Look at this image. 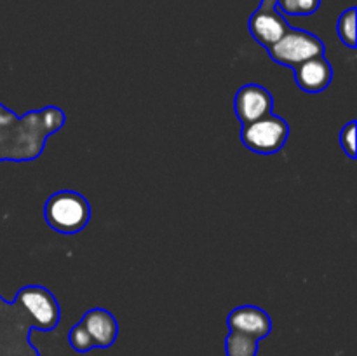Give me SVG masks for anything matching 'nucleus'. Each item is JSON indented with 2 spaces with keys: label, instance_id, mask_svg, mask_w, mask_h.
Wrapping results in <instances>:
<instances>
[{
  "label": "nucleus",
  "instance_id": "1",
  "mask_svg": "<svg viewBox=\"0 0 357 356\" xmlns=\"http://www.w3.org/2000/svg\"><path fill=\"white\" fill-rule=\"evenodd\" d=\"M61 108L49 105L17 117L0 103V163H28L42 156L47 138L65 126Z\"/></svg>",
  "mask_w": 357,
  "mask_h": 356
},
{
  "label": "nucleus",
  "instance_id": "2",
  "mask_svg": "<svg viewBox=\"0 0 357 356\" xmlns=\"http://www.w3.org/2000/svg\"><path fill=\"white\" fill-rule=\"evenodd\" d=\"M33 328V316L17 297L7 302L0 295V356H40L30 342Z\"/></svg>",
  "mask_w": 357,
  "mask_h": 356
},
{
  "label": "nucleus",
  "instance_id": "3",
  "mask_svg": "<svg viewBox=\"0 0 357 356\" xmlns=\"http://www.w3.org/2000/svg\"><path fill=\"white\" fill-rule=\"evenodd\" d=\"M45 223L56 232L73 236L91 220V205L75 191H58L51 194L44 206Z\"/></svg>",
  "mask_w": 357,
  "mask_h": 356
},
{
  "label": "nucleus",
  "instance_id": "4",
  "mask_svg": "<svg viewBox=\"0 0 357 356\" xmlns=\"http://www.w3.org/2000/svg\"><path fill=\"white\" fill-rule=\"evenodd\" d=\"M271 59L288 68L324 54V44L317 35L300 28H289L282 38L267 49Z\"/></svg>",
  "mask_w": 357,
  "mask_h": 356
},
{
  "label": "nucleus",
  "instance_id": "5",
  "mask_svg": "<svg viewBox=\"0 0 357 356\" xmlns=\"http://www.w3.org/2000/svg\"><path fill=\"white\" fill-rule=\"evenodd\" d=\"M289 136V124L282 117L268 114L253 122L243 124L241 142L255 154H278Z\"/></svg>",
  "mask_w": 357,
  "mask_h": 356
},
{
  "label": "nucleus",
  "instance_id": "6",
  "mask_svg": "<svg viewBox=\"0 0 357 356\" xmlns=\"http://www.w3.org/2000/svg\"><path fill=\"white\" fill-rule=\"evenodd\" d=\"M17 299L21 300L28 313L33 316L37 323V330L51 332L58 327L59 323V304L56 297L49 292L45 286L40 285H28L23 286L16 293Z\"/></svg>",
  "mask_w": 357,
  "mask_h": 356
},
{
  "label": "nucleus",
  "instance_id": "7",
  "mask_svg": "<svg viewBox=\"0 0 357 356\" xmlns=\"http://www.w3.org/2000/svg\"><path fill=\"white\" fill-rule=\"evenodd\" d=\"M251 35L265 49L274 45L289 30V23L278 9V0H261L258 9L250 17Z\"/></svg>",
  "mask_w": 357,
  "mask_h": 356
},
{
  "label": "nucleus",
  "instance_id": "8",
  "mask_svg": "<svg viewBox=\"0 0 357 356\" xmlns=\"http://www.w3.org/2000/svg\"><path fill=\"white\" fill-rule=\"evenodd\" d=\"M236 115L243 124L253 122L257 119L272 114L274 108V98L260 84H244L239 87L234 100Z\"/></svg>",
  "mask_w": 357,
  "mask_h": 356
},
{
  "label": "nucleus",
  "instance_id": "9",
  "mask_svg": "<svg viewBox=\"0 0 357 356\" xmlns=\"http://www.w3.org/2000/svg\"><path fill=\"white\" fill-rule=\"evenodd\" d=\"M227 325L230 330L251 335L258 341L267 337L272 330L271 316L257 306H239L230 311L227 316Z\"/></svg>",
  "mask_w": 357,
  "mask_h": 356
},
{
  "label": "nucleus",
  "instance_id": "10",
  "mask_svg": "<svg viewBox=\"0 0 357 356\" xmlns=\"http://www.w3.org/2000/svg\"><path fill=\"white\" fill-rule=\"evenodd\" d=\"M293 72H295L296 86L305 93H321L333 80V68L324 54L300 63L293 68Z\"/></svg>",
  "mask_w": 357,
  "mask_h": 356
},
{
  "label": "nucleus",
  "instance_id": "11",
  "mask_svg": "<svg viewBox=\"0 0 357 356\" xmlns=\"http://www.w3.org/2000/svg\"><path fill=\"white\" fill-rule=\"evenodd\" d=\"M80 323L86 327L87 334L93 339L94 348H110L119 334V323L114 314L101 307L86 311Z\"/></svg>",
  "mask_w": 357,
  "mask_h": 356
},
{
  "label": "nucleus",
  "instance_id": "12",
  "mask_svg": "<svg viewBox=\"0 0 357 356\" xmlns=\"http://www.w3.org/2000/svg\"><path fill=\"white\" fill-rule=\"evenodd\" d=\"M227 356H257L258 339L230 330L225 339Z\"/></svg>",
  "mask_w": 357,
  "mask_h": 356
},
{
  "label": "nucleus",
  "instance_id": "13",
  "mask_svg": "<svg viewBox=\"0 0 357 356\" xmlns=\"http://www.w3.org/2000/svg\"><path fill=\"white\" fill-rule=\"evenodd\" d=\"M356 14H357L356 7H351V9H347L345 13L340 14V17H338V24H337L338 37H340V40L351 49H356V45H357Z\"/></svg>",
  "mask_w": 357,
  "mask_h": 356
},
{
  "label": "nucleus",
  "instance_id": "14",
  "mask_svg": "<svg viewBox=\"0 0 357 356\" xmlns=\"http://www.w3.org/2000/svg\"><path fill=\"white\" fill-rule=\"evenodd\" d=\"M321 7V0H278V9L288 16H310Z\"/></svg>",
  "mask_w": 357,
  "mask_h": 356
},
{
  "label": "nucleus",
  "instance_id": "15",
  "mask_svg": "<svg viewBox=\"0 0 357 356\" xmlns=\"http://www.w3.org/2000/svg\"><path fill=\"white\" fill-rule=\"evenodd\" d=\"M68 341H70V346H72L77 353H87L94 348L93 339H91V335L87 334L86 327H84L80 321L72 327V330H70V335H68Z\"/></svg>",
  "mask_w": 357,
  "mask_h": 356
},
{
  "label": "nucleus",
  "instance_id": "16",
  "mask_svg": "<svg viewBox=\"0 0 357 356\" xmlns=\"http://www.w3.org/2000/svg\"><path fill=\"white\" fill-rule=\"evenodd\" d=\"M340 145L351 159H356V121L347 122L340 131Z\"/></svg>",
  "mask_w": 357,
  "mask_h": 356
}]
</instances>
